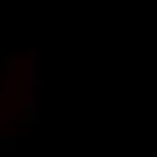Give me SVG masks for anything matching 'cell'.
I'll return each instance as SVG.
<instances>
[{
  "instance_id": "6da1fadb",
  "label": "cell",
  "mask_w": 157,
  "mask_h": 157,
  "mask_svg": "<svg viewBox=\"0 0 157 157\" xmlns=\"http://www.w3.org/2000/svg\"><path fill=\"white\" fill-rule=\"evenodd\" d=\"M29 74H31V78H34V74H36V52L34 51L29 52Z\"/></svg>"
}]
</instances>
